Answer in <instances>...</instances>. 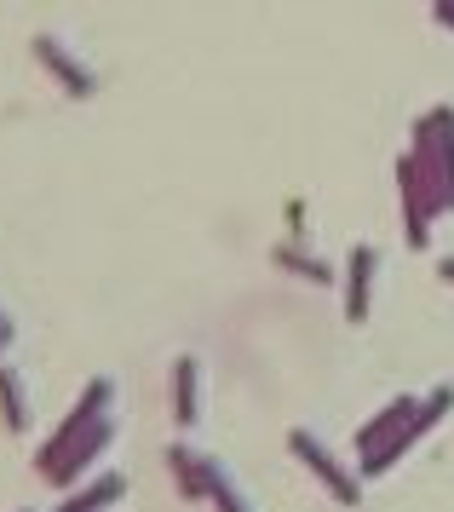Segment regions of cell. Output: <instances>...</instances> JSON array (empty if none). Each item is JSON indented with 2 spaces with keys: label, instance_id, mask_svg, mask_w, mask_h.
Instances as JSON below:
<instances>
[{
  "label": "cell",
  "instance_id": "cell-2",
  "mask_svg": "<svg viewBox=\"0 0 454 512\" xmlns=\"http://www.w3.org/2000/svg\"><path fill=\"white\" fill-rule=\"evenodd\" d=\"M368 277H374V248L351 254V317H368Z\"/></svg>",
  "mask_w": 454,
  "mask_h": 512
},
{
  "label": "cell",
  "instance_id": "cell-6",
  "mask_svg": "<svg viewBox=\"0 0 454 512\" xmlns=\"http://www.w3.org/2000/svg\"><path fill=\"white\" fill-rule=\"evenodd\" d=\"M207 478H213V495H219V507H225V512H248V501H242V495L230 489L225 472H213V466H207Z\"/></svg>",
  "mask_w": 454,
  "mask_h": 512
},
{
  "label": "cell",
  "instance_id": "cell-1",
  "mask_svg": "<svg viewBox=\"0 0 454 512\" xmlns=\"http://www.w3.org/2000/svg\"><path fill=\"white\" fill-rule=\"evenodd\" d=\"M294 449H299V455H305L311 466H317V472L328 478V484H334V495H340V501H357V484H351V478H345V472H340L334 461H328V455H322V443H317V438H305V432H294Z\"/></svg>",
  "mask_w": 454,
  "mask_h": 512
},
{
  "label": "cell",
  "instance_id": "cell-4",
  "mask_svg": "<svg viewBox=\"0 0 454 512\" xmlns=\"http://www.w3.org/2000/svg\"><path fill=\"white\" fill-rule=\"evenodd\" d=\"M179 420H196V363H179Z\"/></svg>",
  "mask_w": 454,
  "mask_h": 512
},
{
  "label": "cell",
  "instance_id": "cell-5",
  "mask_svg": "<svg viewBox=\"0 0 454 512\" xmlns=\"http://www.w3.org/2000/svg\"><path fill=\"white\" fill-rule=\"evenodd\" d=\"M0 397H6V420L23 426V392H18V374H0Z\"/></svg>",
  "mask_w": 454,
  "mask_h": 512
},
{
  "label": "cell",
  "instance_id": "cell-3",
  "mask_svg": "<svg viewBox=\"0 0 454 512\" xmlns=\"http://www.w3.org/2000/svg\"><path fill=\"white\" fill-rule=\"evenodd\" d=\"M115 495H121V478H104V484H92L81 501H64V512H98V507H110Z\"/></svg>",
  "mask_w": 454,
  "mask_h": 512
}]
</instances>
